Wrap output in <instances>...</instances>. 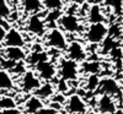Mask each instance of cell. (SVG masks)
I'll use <instances>...</instances> for the list:
<instances>
[{"instance_id":"1","label":"cell","mask_w":123,"mask_h":114,"mask_svg":"<svg viewBox=\"0 0 123 114\" xmlns=\"http://www.w3.org/2000/svg\"><path fill=\"white\" fill-rule=\"evenodd\" d=\"M107 34L108 27L106 23H90L85 32V39L91 44H100Z\"/></svg>"},{"instance_id":"2","label":"cell","mask_w":123,"mask_h":114,"mask_svg":"<svg viewBox=\"0 0 123 114\" xmlns=\"http://www.w3.org/2000/svg\"><path fill=\"white\" fill-rule=\"evenodd\" d=\"M46 44L50 48H54L58 50H65L68 46V40L62 29L52 28L46 34Z\"/></svg>"},{"instance_id":"3","label":"cell","mask_w":123,"mask_h":114,"mask_svg":"<svg viewBox=\"0 0 123 114\" xmlns=\"http://www.w3.org/2000/svg\"><path fill=\"white\" fill-rule=\"evenodd\" d=\"M60 79L64 81H74L79 76V64L68 58L60 60L59 65Z\"/></svg>"},{"instance_id":"4","label":"cell","mask_w":123,"mask_h":114,"mask_svg":"<svg viewBox=\"0 0 123 114\" xmlns=\"http://www.w3.org/2000/svg\"><path fill=\"white\" fill-rule=\"evenodd\" d=\"M57 22L59 23L62 29H64L65 32L76 33V32H80L81 31L80 20L78 18V16H75L73 14H62Z\"/></svg>"},{"instance_id":"5","label":"cell","mask_w":123,"mask_h":114,"mask_svg":"<svg viewBox=\"0 0 123 114\" xmlns=\"http://www.w3.org/2000/svg\"><path fill=\"white\" fill-rule=\"evenodd\" d=\"M96 91L100 92V95H108L111 97H115L119 92H122V87H121V85H118L116 79L104 77V79H100L98 87Z\"/></svg>"},{"instance_id":"6","label":"cell","mask_w":123,"mask_h":114,"mask_svg":"<svg viewBox=\"0 0 123 114\" xmlns=\"http://www.w3.org/2000/svg\"><path fill=\"white\" fill-rule=\"evenodd\" d=\"M65 110L70 114H86L87 104L79 95H71L65 102Z\"/></svg>"},{"instance_id":"7","label":"cell","mask_w":123,"mask_h":114,"mask_svg":"<svg viewBox=\"0 0 123 114\" xmlns=\"http://www.w3.org/2000/svg\"><path fill=\"white\" fill-rule=\"evenodd\" d=\"M35 66H36V75L39 77V80H44V81L48 82L57 74L55 65L52 61H49L48 59L43 60V61H39V63L36 64Z\"/></svg>"},{"instance_id":"8","label":"cell","mask_w":123,"mask_h":114,"mask_svg":"<svg viewBox=\"0 0 123 114\" xmlns=\"http://www.w3.org/2000/svg\"><path fill=\"white\" fill-rule=\"evenodd\" d=\"M41 85L39 77L36 75V72L33 71H28L26 70L22 74V79H21V90L25 93H30V92H35Z\"/></svg>"},{"instance_id":"9","label":"cell","mask_w":123,"mask_h":114,"mask_svg":"<svg viewBox=\"0 0 123 114\" xmlns=\"http://www.w3.org/2000/svg\"><path fill=\"white\" fill-rule=\"evenodd\" d=\"M96 108L101 114H113L117 109H119L116 104L115 97H111L108 95H100L96 101Z\"/></svg>"},{"instance_id":"10","label":"cell","mask_w":123,"mask_h":114,"mask_svg":"<svg viewBox=\"0 0 123 114\" xmlns=\"http://www.w3.org/2000/svg\"><path fill=\"white\" fill-rule=\"evenodd\" d=\"M67 57L68 59L75 61V63H83V61L86 59V51L84 46L81 44L78 40H74L67 46Z\"/></svg>"},{"instance_id":"11","label":"cell","mask_w":123,"mask_h":114,"mask_svg":"<svg viewBox=\"0 0 123 114\" xmlns=\"http://www.w3.org/2000/svg\"><path fill=\"white\" fill-rule=\"evenodd\" d=\"M3 43H4L5 47H20V48H22L25 46V38L18 29L11 27L6 31V34H5Z\"/></svg>"},{"instance_id":"12","label":"cell","mask_w":123,"mask_h":114,"mask_svg":"<svg viewBox=\"0 0 123 114\" xmlns=\"http://www.w3.org/2000/svg\"><path fill=\"white\" fill-rule=\"evenodd\" d=\"M26 27H27L28 32L33 33L36 36H43L46 33V23H44L43 20L39 17V15L30 16Z\"/></svg>"},{"instance_id":"13","label":"cell","mask_w":123,"mask_h":114,"mask_svg":"<svg viewBox=\"0 0 123 114\" xmlns=\"http://www.w3.org/2000/svg\"><path fill=\"white\" fill-rule=\"evenodd\" d=\"M4 58L6 60L18 63V61H24L26 59V51L24 48L20 47H5L4 49Z\"/></svg>"},{"instance_id":"14","label":"cell","mask_w":123,"mask_h":114,"mask_svg":"<svg viewBox=\"0 0 123 114\" xmlns=\"http://www.w3.org/2000/svg\"><path fill=\"white\" fill-rule=\"evenodd\" d=\"M105 14L98 4H92L87 12V21L90 23H105Z\"/></svg>"},{"instance_id":"15","label":"cell","mask_w":123,"mask_h":114,"mask_svg":"<svg viewBox=\"0 0 123 114\" xmlns=\"http://www.w3.org/2000/svg\"><path fill=\"white\" fill-rule=\"evenodd\" d=\"M43 107H44V106H43L42 99H39V98L36 97V96L30 97V98L25 102V106H24L26 114H37Z\"/></svg>"},{"instance_id":"16","label":"cell","mask_w":123,"mask_h":114,"mask_svg":"<svg viewBox=\"0 0 123 114\" xmlns=\"http://www.w3.org/2000/svg\"><path fill=\"white\" fill-rule=\"evenodd\" d=\"M54 95V87L50 82H46V84L41 85L35 92H33V96L38 97L39 99H46L49 98Z\"/></svg>"},{"instance_id":"17","label":"cell","mask_w":123,"mask_h":114,"mask_svg":"<svg viewBox=\"0 0 123 114\" xmlns=\"http://www.w3.org/2000/svg\"><path fill=\"white\" fill-rule=\"evenodd\" d=\"M22 6L26 12L32 15H37L43 7L42 0H22Z\"/></svg>"},{"instance_id":"18","label":"cell","mask_w":123,"mask_h":114,"mask_svg":"<svg viewBox=\"0 0 123 114\" xmlns=\"http://www.w3.org/2000/svg\"><path fill=\"white\" fill-rule=\"evenodd\" d=\"M14 87L11 75L5 70H0V91H9Z\"/></svg>"},{"instance_id":"19","label":"cell","mask_w":123,"mask_h":114,"mask_svg":"<svg viewBox=\"0 0 123 114\" xmlns=\"http://www.w3.org/2000/svg\"><path fill=\"white\" fill-rule=\"evenodd\" d=\"M83 71L89 75H98L101 71V64L98 61H86L83 65Z\"/></svg>"},{"instance_id":"20","label":"cell","mask_w":123,"mask_h":114,"mask_svg":"<svg viewBox=\"0 0 123 114\" xmlns=\"http://www.w3.org/2000/svg\"><path fill=\"white\" fill-rule=\"evenodd\" d=\"M16 108V102L10 96H0V109H11Z\"/></svg>"},{"instance_id":"21","label":"cell","mask_w":123,"mask_h":114,"mask_svg":"<svg viewBox=\"0 0 123 114\" xmlns=\"http://www.w3.org/2000/svg\"><path fill=\"white\" fill-rule=\"evenodd\" d=\"M47 59H48V57H47L46 53H43V51H35V53H32L27 58V61L31 65H36L39 61H43V60H47Z\"/></svg>"},{"instance_id":"22","label":"cell","mask_w":123,"mask_h":114,"mask_svg":"<svg viewBox=\"0 0 123 114\" xmlns=\"http://www.w3.org/2000/svg\"><path fill=\"white\" fill-rule=\"evenodd\" d=\"M102 44L104 46H101L102 47V54H108L110 51H111V49L112 48H115L116 46H118L117 44V42L115 40V38H112V37H106L104 40H102Z\"/></svg>"},{"instance_id":"23","label":"cell","mask_w":123,"mask_h":114,"mask_svg":"<svg viewBox=\"0 0 123 114\" xmlns=\"http://www.w3.org/2000/svg\"><path fill=\"white\" fill-rule=\"evenodd\" d=\"M42 5L46 9L54 11V10H60L62 9V6H63V1H62V0H43Z\"/></svg>"},{"instance_id":"24","label":"cell","mask_w":123,"mask_h":114,"mask_svg":"<svg viewBox=\"0 0 123 114\" xmlns=\"http://www.w3.org/2000/svg\"><path fill=\"white\" fill-rule=\"evenodd\" d=\"M98 82H100L98 75H89L86 81V88L89 91H96L98 87Z\"/></svg>"},{"instance_id":"25","label":"cell","mask_w":123,"mask_h":114,"mask_svg":"<svg viewBox=\"0 0 123 114\" xmlns=\"http://www.w3.org/2000/svg\"><path fill=\"white\" fill-rule=\"evenodd\" d=\"M11 15V9L6 0H0V20H5Z\"/></svg>"},{"instance_id":"26","label":"cell","mask_w":123,"mask_h":114,"mask_svg":"<svg viewBox=\"0 0 123 114\" xmlns=\"http://www.w3.org/2000/svg\"><path fill=\"white\" fill-rule=\"evenodd\" d=\"M106 3L113 10V14L116 16H122V0H106Z\"/></svg>"},{"instance_id":"27","label":"cell","mask_w":123,"mask_h":114,"mask_svg":"<svg viewBox=\"0 0 123 114\" xmlns=\"http://www.w3.org/2000/svg\"><path fill=\"white\" fill-rule=\"evenodd\" d=\"M11 71L15 72V74H24V72L26 71V66H25V64L22 63V61H18V63H16L12 66Z\"/></svg>"},{"instance_id":"28","label":"cell","mask_w":123,"mask_h":114,"mask_svg":"<svg viewBox=\"0 0 123 114\" xmlns=\"http://www.w3.org/2000/svg\"><path fill=\"white\" fill-rule=\"evenodd\" d=\"M5 23L6 22H4V20H0V43H3L5 34H6V31H7V28L5 27Z\"/></svg>"},{"instance_id":"29","label":"cell","mask_w":123,"mask_h":114,"mask_svg":"<svg viewBox=\"0 0 123 114\" xmlns=\"http://www.w3.org/2000/svg\"><path fill=\"white\" fill-rule=\"evenodd\" d=\"M55 113H58V112H57L55 109H53V108H50V107H49V108H44V107H43L37 114H55Z\"/></svg>"},{"instance_id":"30","label":"cell","mask_w":123,"mask_h":114,"mask_svg":"<svg viewBox=\"0 0 123 114\" xmlns=\"http://www.w3.org/2000/svg\"><path fill=\"white\" fill-rule=\"evenodd\" d=\"M1 114H22L17 108H11V109H5L1 112Z\"/></svg>"},{"instance_id":"31","label":"cell","mask_w":123,"mask_h":114,"mask_svg":"<svg viewBox=\"0 0 123 114\" xmlns=\"http://www.w3.org/2000/svg\"><path fill=\"white\" fill-rule=\"evenodd\" d=\"M113 114H122V109H117Z\"/></svg>"},{"instance_id":"32","label":"cell","mask_w":123,"mask_h":114,"mask_svg":"<svg viewBox=\"0 0 123 114\" xmlns=\"http://www.w3.org/2000/svg\"><path fill=\"white\" fill-rule=\"evenodd\" d=\"M86 114H101V113H98V112H87Z\"/></svg>"},{"instance_id":"33","label":"cell","mask_w":123,"mask_h":114,"mask_svg":"<svg viewBox=\"0 0 123 114\" xmlns=\"http://www.w3.org/2000/svg\"><path fill=\"white\" fill-rule=\"evenodd\" d=\"M55 114H58V113H55Z\"/></svg>"}]
</instances>
